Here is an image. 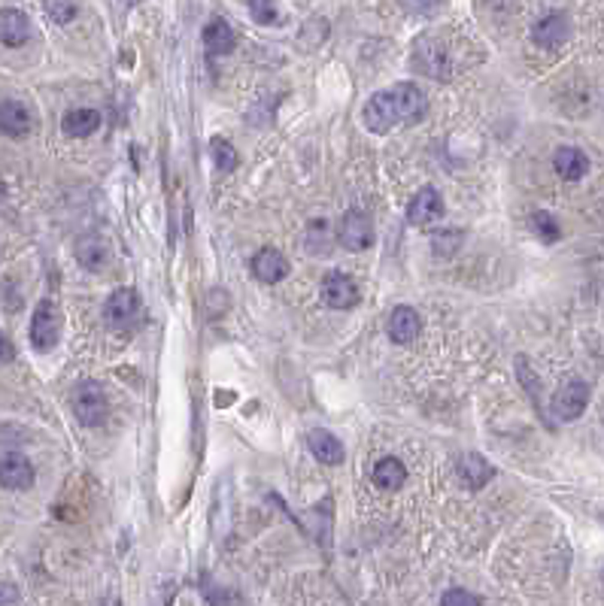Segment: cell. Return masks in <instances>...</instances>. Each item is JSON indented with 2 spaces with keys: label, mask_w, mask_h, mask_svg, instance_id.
Returning a JSON list of instances; mask_svg holds the SVG:
<instances>
[{
  "label": "cell",
  "mask_w": 604,
  "mask_h": 606,
  "mask_svg": "<svg viewBox=\"0 0 604 606\" xmlns=\"http://www.w3.org/2000/svg\"><path fill=\"white\" fill-rule=\"evenodd\" d=\"M428 112V100L422 94L419 85L398 82L386 91H377L374 98L361 109V121L370 134H386L395 125H417V121Z\"/></svg>",
  "instance_id": "obj_1"
},
{
  "label": "cell",
  "mask_w": 604,
  "mask_h": 606,
  "mask_svg": "<svg viewBox=\"0 0 604 606\" xmlns=\"http://www.w3.org/2000/svg\"><path fill=\"white\" fill-rule=\"evenodd\" d=\"M140 307L143 300L137 289H116L103 303V325L110 331H131L137 318H140Z\"/></svg>",
  "instance_id": "obj_2"
},
{
  "label": "cell",
  "mask_w": 604,
  "mask_h": 606,
  "mask_svg": "<svg viewBox=\"0 0 604 606\" xmlns=\"http://www.w3.org/2000/svg\"><path fill=\"white\" fill-rule=\"evenodd\" d=\"M71 406H73L76 419H80V424H85V428H98V424L107 421V415H110L107 394H103V388L98 383L76 385L71 394Z\"/></svg>",
  "instance_id": "obj_3"
},
{
  "label": "cell",
  "mask_w": 604,
  "mask_h": 606,
  "mask_svg": "<svg viewBox=\"0 0 604 606\" xmlns=\"http://www.w3.org/2000/svg\"><path fill=\"white\" fill-rule=\"evenodd\" d=\"M62 340V313L52 300H40L31 318V343L37 352H52Z\"/></svg>",
  "instance_id": "obj_4"
},
{
  "label": "cell",
  "mask_w": 604,
  "mask_h": 606,
  "mask_svg": "<svg viewBox=\"0 0 604 606\" xmlns=\"http://www.w3.org/2000/svg\"><path fill=\"white\" fill-rule=\"evenodd\" d=\"M338 242L347 252H365L368 246H374V222L365 213L350 210L338 222Z\"/></svg>",
  "instance_id": "obj_5"
},
{
  "label": "cell",
  "mask_w": 604,
  "mask_h": 606,
  "mask_svg": "<svg viewBox=\"0 0 604 606\" xmlns=\"http://www.w3.org/2000/svg\"><path fill=\"white\" fill-rule=\"evenodd\" d=\"M586 403H590V385L583 379H568L565 385H559L550 406H553V415L559 421H574L583 415Z\"/></svg>",
  "instance_id": "obj_6"
},
{
  "label": "cell",
  "mask_w": 604,
  "mask_h": 606,
  "mask_svg": "<svg viewBox=\"0 0 604 606\" xmlns=\"http://www.w3.org/2000/svg\"><path fill=\"white\" fill-rule=\"evenodd\" d=\"M322 298L331 309H352L359 303V285L350 279L347 273L334 270L322 279Z\"/></svg>",
  "instance_id": "obj_7"
},
{
  "label": "cell",
  "mask_w": 604,
  "mask_h": 606,
  "mask_svg": "<svg viewBox=\"0 0 604 606\" xmlns=\"http://www.w3.org/2000/svg\"><path fill=\"white\" fill-rule=\"evenodd\" d=\"M444 215V201H441V192L437 188H419L417 194H413V201L407 206V222L417 224V228H426V224L437 222Z\"/></svg>",
  "instance_id": "obj_8"
},
{
  "label": "cell",
  "mask_w": 604,
  "mask_h": 606,
  "mask_svg": "<svg viewBox=\"0 0 604 606\" xmlns=\"http://www.w3.org/2000/svg\"><path fill=\"white\" fill-rule=\"evenodd\" d=\"M0 485L10 491H28L34 485V467L24 455H4L0 458Z\"/></svg>",
  "instance_id": "obj_9"
},
{
  "label": "cell",
  "mask_w": 604,
  "mask_h": 606,
  "mask_svg": "<svg viewBox=\"0 0 604 606\" xmlns=\"http://www.w3.org/2000/svg\"><path fill=\"white\" fill-rule=\"evenodd\" d=\"M568 33H571V28H568V19H565V15H559V13L541 15V19L532 24V40L538 43V46H543V49L562 46V43L568 40Z\"/></svg>",
  "instance_id": "obj_10"
},
{
  "label": "cell",
  "mask_w": 604,
  "mask_h": 606,
  "mask_svg": "<svg viewBox=\"0 0 604 606\" xmlns=\"http://www.w3.org/2000/svg\"><path fill=\"white\" fill-rule=\"evenodd\" d=\"M253 273L258 282L277 285L280 279L289 276V261H286V255L277 252V249H262V252L253 258Z\"/></svg>",
  "instance_id": "obj_11"
},
{
  "label": "cell",
  "mask_w": 604,
  "mask_h": 606,
  "mask_svg": "<svg viewBox=\"0 0 604 606\" xmlns=\"http://www.w3.org/2000/svg\"><path fill=\"white\" fill-rule=\"evenodd\" d=\"M455 473H459V479L465 482V488H483L486 482H492V476H495V467H492L483 455L468 452V455H462L459 461H455Z\"/></svg>",
  "instance_id": "obj_12"
},
{
  "label": "cell",
  "mask_w": 604,
  "mask_h": 606,
  "mask_svg": "<svg viewBox=\"0 0 604 606\" xmlns=\"http://www.w3.org/2000/svg\"><path fill=\"white\" fill-rule=\"evenodd\" d=\"M419 327H422V322H419L417 309H413V307H395L392 316H389V325H386V331H389V336L398 346H407V343H413L419 336Z\"/></svg>",
  "instance_id": "obj_13"
},
{
  "label": "cell",
  "mask_w": 604,
  "mask_h": 606,
  "mask_svg": "<svg viewBox=\"0 0 604 606\" xmlns=\"http://www.w3.org/2000/svg\"><path fill=\"white\" fill-rule=\"evenodd\" d=\"M307 446L310 452H313L322 464H343V458H347V449L338 437L331 434V431H322V428H313L307 434Z\"/></svg>",
  "instance_id": "obj_14"
},
{
  "label": "cell",
  "mask_w": 604,
  "mask_h": 606,
  "mask_svg": "<svg viewBox=\"0 0 604 606\" xmlns=\"http://www.w3.org/2000/svg\"><path fill=\"white\" fill-rule=\"evenodd\" d=\"M31 109L19 100H4L0 103V131L6 137H28L31 134Z\"/></svg>",
  "instance_id": "obj_15"
},
{
  "label": "cell",
  "mask_w": 604,
  "mask_h": 606,
  "mask_svg": "<svg viewBox=\"0 0 604 606\" xmlns=\"http://www.w3.org/2000/svg\"><path fill=\"white\" fill-rule=\"evenodd\" d=\"M31 40V22L22 10H0V43L4 46H22Z\"/></svg>",
  "instance_id": "obj_16"
},
{
  "label": "cell",
  "mask_w": 604,
  "mask_h": 606,
  "mask_svg": "<svg viewBox=\"0 0 604 606\" xmlns=\"http://www.w3.org/2000/svg\"><path fill=\"white\" fill-rule=\"evenodd\" d=\"M553 167L565 182H577L590 173V158H586L580 149H574V146H562V149H556L553 155Z\"/></svg>",
  "instance_id": "obj_17"
},
{
  "label": "cell",
  "mask_w": 604,
  "mask_h": 606,
  "mask_svg": "<svg viewBox=\"0 0 604 606\" xmlns=\"http://www.w3.org/2000/svg\"><path fill=\"white\" fill-rule=\"evenodd\" d=\"M204 46H206V55H228V52H235L237 46V33L225 19H213L204 28Z\"/></svg>",
  "instance_id": "obj_18"
},
{
  "label": "cell",
  "mask_w": 604,
  "mask_h": 606,
  "mask_svg": "<svg viewBox=\"0 0 604 606\" xmlns=\"http://www.w3.org/2000/svg\"><path fill=\"white\" fill-rule=\"evenodd\" d=\"M370 479L383 491H398L404 479H407V467H404L398 458H379L374 470H370Z\"/></svg>",
  "instance_id": "obj_19"
},
{
  "label": "cell",
  "mask_w": 604,
  "mask_h": 606,
  "mask_svg": "<svg viewBox=\"0 0 604 606\" xmlns=\"http://www.w3.org/2000/svg\"><path fill=\"white\" fill-rule=\"evenodd\" d=\"M62 128H64L67 137H73V140H82V137H91L101 128V112L98 109H89V107L71 109L64 116Z\"/></svg>",
  "instance_id": "obj_20"
},
{
  "label": "cell",
  "mask_w": 604,
  "mask_h": 606,
  "mask_svg": "<svg viewBox=\"0 0 604 606\" xmlns=\"http://www.w3.org/2000/svg\"><path fill=\"white\" fill-rule=\"evenodd\" d=\"M107 242L101 237H82L76 242V261H80L85 270H103V264H107Z\"/></svg>",
  "instance_id": "obj_21"
},
{
  "label": "cell",
  "mask_w": 604,
  "mask_h": 606,
  "mask_svg": "<svg viewBox=\"0 0 604 606\" xmlns=\"http://www.w3.org/2000/svg\"><path fill=\"white\" fill-rule=\"evenodd\" d=\"M210 155H213V164L219 167L222 173H231L237 167V152H235V146L231 143H225L222 137H213L210 140Z\"/></svg>",
  "instance_id": "obj_22"
},
{
  "label": "cell",
  "mask_w": 604,
  "mask_h": 606,
  "mask_svg": "<svg viewBox=\"0 0 604 606\" xmlns=\"http://www.w3.org/2000/svg\"><path fill=\"white\" fill-rule=\"evenodd\" d=\"M532 228H534V233H538L543 242H556L559 237H562V231H559V222L550 213H543V210H538L532 215Z\"/></svg>",
  "instance_id": "obj_23"
},
{
  "label": "cell",
  "mask_w": 604,
  "mask_h": 606,
  "mask_svg": "<svg viewBox=\"0 0 604 606\" xmlns=\"http://www.w3.org/2000/svg\"><path fill=\"white\" fill-rule=\"evenodd\" d=\"M46 10V15L55 24H67V22H73L76 19V13H80V6L76 4H46L43 6Z\"/></svg>",
  "instance_id": "obj_24"
},
{
  "label": "cell",
  "mask_w": 604,
  "mask_h": 606,
  "mask_svg": "<svg viewBox=\"0 0 604 606\" xmlns=\"http://www.w3.org/2000/svg\"><path fill=\"white\" fill-rule=\"evenodd\" d=\"M441 606H483L477 594L465 592V588H450L444 597H441Z\"/></svg>",
  "instance_id": "obj_25"
},
{
  "label": "cell",
  "mask_w": 604,
  "mask_h": 606,
  "mask_svg": "<svg viewBox=\"0 0 604 606\" xmlns=\"http://www.w3.org/2000/svg\"><path fill=\"white\" fill-rule=\"evenodd\" d=\"M249 13L255 15L262 24H280V13L273 4H267V0H258V4H249Z\"/></svg>",
  "instance_id": "obj_26"
},
{
  "label": "cell",
  "mask_w": 604,
  "mask_h": 606,
  "mask_svg": "<svg viewBox=\"0 0 604 606\" xmlns=\"http://www.w3.org/2000/svg\"><path fill=\"white\" fill-rule=\"evenodd\" d=\"M22 594L13 582H0V606H19Z\"/></svg>",
  "instance_id": "obj_27"
},
{
  "label": "cell",
  "mask_w": 604,
  "mask_h": 606,
  "mask_svg": "<svg viewBox=\"0 0 604 606\" xmlns=\"http://www.w3.org/2000/svg\"><path fill=\"white\" fill-rule=\"evenodd\" d=\"M13 355H15V349H13L10 336H6L4 331H0V361H10Z\"/></svg>",
  "instance_id": "obj_28"
},
{
  "label": "cell",
  "mask_w": 604,
  "mask_h": 606,
  "mask_svg": "<svg viewBox=\"0 0 604 606\" xmlns=\"http://www.w3.org/2000/svg\"><path fill=\"white\" fill-rule=\"evenodd\" d=\"M601 579H604V573H601Z\"/></svg>",
  "instance_id": "obj_29"
}]
</instances>
